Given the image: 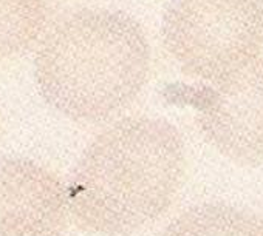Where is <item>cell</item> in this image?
I'll list each match as a JSON object with an SVG mask.
<instances>
[{"label":"cell","instance_id":"cell-3","mask_svg":"<svg viewBox=\"0 0 263 236\" xmlns=\"http://www.w3.org/2000/svg\"><path fill=\"white\" fill-rule=\"evenodd\" d=\"M163 42L191 76L217 82L263 51V0H171Z\"/></svg>","mask_w":263,"mask_h":236},{"label":"cell","instance_id":"cell-7","mask_svg":"<svg viewBox=\"0 0 263 236\" xmlns=\"http://www.w3.org/2000/svg\"><path fill=\"white\" fill-rule=\"evenodd\" d=\"M48 24V0H0V60L36 47Z\"/></svg>","mask_w":263,"mask_h":236},{"label":"cell","instance_id":"cell-6","mask_svg":"<svg viewBox=\"0 0 263 236\" xmlns=\"http://www.w3.org/2000/svg\"><path fill=\"white\" fill-rule=\"evenodd\" d=\"M161 236H263V221L232 205L203 204L177 216Z\"/></svg>","mask_w":263,"mask_h":236},{"label":"cell","instance_id":"cell-2","mask_svg":"<svg viewBox=\"0 0 263 236\" xmlns=\"http://www.w3.org/2000/svg\"><path fill=\"white\" fill-rule=\"evenodd\" d=\"M151 71V45L128 13L88 5L50 22L34 47L42 97L76 122L108 121L137 99Z\"/></svg>","mask_w":263,"mask_h":236},{"label":"cell","instance_id":"cell-5","mask_svg":"<svg viewBox=\"0 0 263 236\" xmlns=\"http://www.w3.org/2000/svg\"><path fill=\"white\" fill-rule=\"evenodd\" d=\"M68 185L44 164L0 155V236H62Z\"/></svg>","mask_w":263,"mask_h":236},{"label":"cell","instance_id":"cell-1","mask_svg":"<svg viewBox=\"0 0 263 236\" xmlns=\"http://www.w3.org/2000/svg\"><path fill=\"white\" fill-rule=\"evenodd\" d=\"M184 171V142L171 122L122 117L82 153L68 185L70 219L85 233L128 236L169 210Z\"/></svg>","mask_w":263,"mask_h":236},{"label":"cell","instance_id":"cell-4","mask_svg":"<svg viewBox=\"0 0 263 236\" xmlns=\"http://www.w3.org/2000/svg\"><path fill=\"white\" fill-rule=\"evenodd\" d=\"M197 122L224 158L240 165H263V59L214 82Z\"/></svg>","mask_w":263,"mask_h":236}]
</instances>
